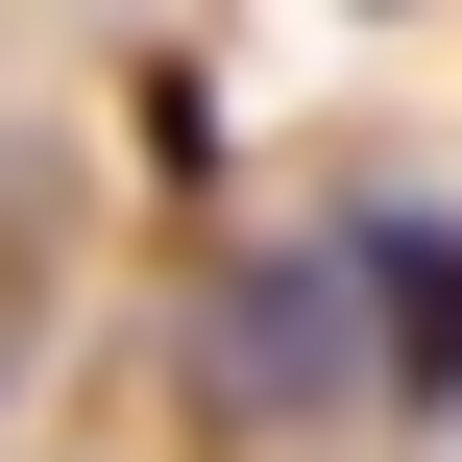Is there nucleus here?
<instances>
[{
  "label": "nucleus",
  "mask_w": 462,
  "mask_h": 462,
  "mask_svg": "<svg viewBox=\"0 0 462 462\" xmlns=\"http://www.w3.org/2000/svg\"><path fill=\"white\" fill-rule=\"evenodd\" d=\"M195 365H219V414H341V390H365V292H341V244H268V268H219Z\"/></svg>",
  "instance_id": "obj_1"
},
{
  "label": "nucleus",
  "mask_w": 462,
  "mask_h": 462,
  "mask_svg": "<svg viewBox=\"0 0 462 462\" xmlns=\"http://www.w3.org/2000/svg\"><path fill=\"white\" fill-rule=\"evenodd\" d=\"M341 292H365V390H462V219H341Z\"/></svg>",
  "instance_id": "obj_2"
}]
</instances>
